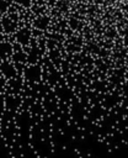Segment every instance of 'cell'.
Masks as SVG:
<instances>
[{
    "label": "cell",
    "mask_w": 128,
    "mask_h": 158,
    "mask_svg": "<svg viewBox=\"0 0 128 158\" xmlns=\"http://www.w3.org/2000/svg\"><path fill=\"white\" fill-rule=\"evenodd\" d=\"M17 1L21 2V4H26V5H28V2H30L28 0H17Z\"/></svg>",
    "instance_id": "2"
},
{
    "label": "cell",
    "mask_w": 128,
    "mask_h": 158,
    "mask_svg": "<svg viewBox=\"0 0 128 158\" xmlns=\"http://www.w3.org/2000/svg\"><path fill=\"white\" fill-rule=\"evenodd\" d=\"M10 52V46L7 43H1L0 44V57H5Z\"/></svg>",
    "instance_id": "1"
}]
</instances>
